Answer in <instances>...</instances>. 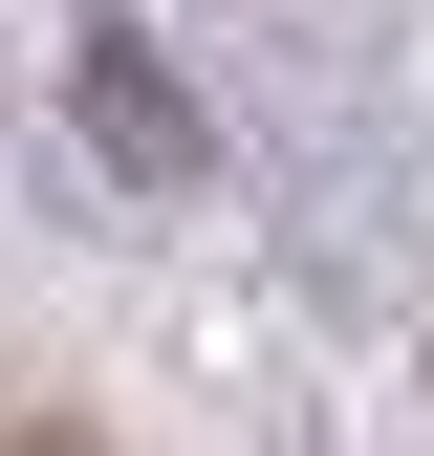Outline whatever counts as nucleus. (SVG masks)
Instances as JSON below:
<instances>
[{"mask_svg": "<svg viewBox=\"0 0 434 456\" xmlns=\"http://www.w3.org/2000/svg\"><path fill=\"white\" fill-rule=\"evenodd\" d=\"M22 456H87V435H22Z\"/></svg>", "mask_w": 434, "mask_h": 456, "instance_id": "obj_1", "label": "nucleus"}]
</instances>
